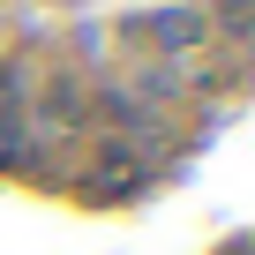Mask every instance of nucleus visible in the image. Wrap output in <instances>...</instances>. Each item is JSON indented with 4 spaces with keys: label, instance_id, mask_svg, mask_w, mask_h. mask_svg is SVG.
<instances>
[{
    "label": "nucleus",
    "instance_id": "f257e3e1",
    "mask_svg": "<svg viewBox=\"0 0 255 255\" xmlns=\"http://www.w3.org/2000/svg\"><path fill=\"white\" fill-rule=\"evenodd\" d=\"M143 38H150L158 53H188V45H203V15L165 8V15H150V23H143Z\"/></svg>",
    "mask_w": 255,
    "mask_h": 255
},
{
    "label": "nucleus",
    "instance_id": "f03ea898",
    "mask_svg": "<svg viewBox=\"0 0 255 255\" xmlns=\"http://www.w3.org/2000/svg\"><path fill=\"white\" fill-rule=\"evenodd\" d=\"M0 105H23V68H0Z\"/></svg>",
    "mask_w": 255,
    "mask_h": 255
},
{
    "label": "nucleus",
    "instance_id": "7ed1b4c3",
    "mask_svg": "<svg viewBox=\"0 0 255 255\" xmlns=\"http://www.w3.org/2000/svg\"><path fill=\"white\" fill-rule=\"evenodd\" d=\"M218 15H225V30H240V15H248V0H218Z\"/></svg>",
    "mask_w": 255,
    "mask_h": 255
}]
</instances>
